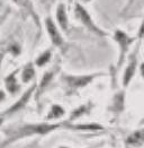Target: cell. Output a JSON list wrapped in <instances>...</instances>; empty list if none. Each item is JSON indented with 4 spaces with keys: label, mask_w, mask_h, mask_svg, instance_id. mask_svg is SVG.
I'll return each mask as SVG.
<instances>
[{
    "label": "cell",
    "mask_w": 144,
    "mask_h": 148,
    "mask_svg": "<svg viewBox=\"0 0 144 148\" xmlns=\"http://www.w3.org/2000/svg\"><path fill=\"white\" fill-rule=\"evenodd\" d=\"M135 63H136V60H132L131 63H130V66H128V68L126 69L125 76H124V85H127L128 84V82L131 80L132 76L135 73Z\"/></svg>",
    "instance_id": "7"
},
{
    "label": "cell",
    "mask_w": 144,
    "mask_h": 148,
    "mask_svg": "<svg viewBox=\"0 0 144 148\" xmlns=\"http://www.w3.org/2000/svg\"><path fill=\"white\" fill-rule=\"evenodd\" d=\"M3 99H5V94H3V93L0 90V102H1V101H2Z\"/></svg>",
    "instance_id": "15"
},
{
    "label": "cell",
    "mask_w": 144,
    "mask_h": 148,
    "mask_svg": "<svg viewBox=\"0 0 144 148\" xmlns=\"http://www.w3.org/2000/svg\"><path fill=\"white\" fill-rule=\"evenodd\" d=\"M69 84L73 87H79L88 84V82L91 80V77H69L68 78Z\"/></svg>",
    "instance_id": "5"
},
{
    "label": "cell",
    "mask_w": 144,
    "mask_h": 148,
    "mask_svg": "<svg viewBox=\"0 0 144 148\" xmlns=\"http://www.w3.org/2000/svg\"><path fill=\"white\" fill-rule=\"evenodd\" d=\"M75 14H77V16H78V18L84 23L88 28H90L91 31H94V32H96L98 34H103L100 31H98V28H97L96 26L94 25V23L91 22V18H90V16L88 15V12L84 10V7H81L79 3H77L75 5Z\"/></svg>",
    "instance_id": "1"
},
{
    "label": "cell",
    "mask_w": 144,
    "mask_h": 148,
    "mask_svg": "<svg viewBox=\"0 0 144 148\" xmlns=\"http://www.w3.org/2000/svg\"><path fill=\"white\" fill-rule=\"evenodd\" d=\"M7 88L12 92V93H15L19 87L16 83V79H15V74H12L8 78H7Z\"/></svg>",
    "instance_id": "9"
},
{
    "label": "cell",
    "mask_w": 144,
    "mask_h": 148,
    "mask_svg": "<svg viewBox=\"0 0 144 148\" xmlns=\"http://www.w3.org/2000/svg\"><path fill=\"white\" fill-rule=\"evenodd\" d=\"M64 113V110L63 109H61L60 106H58V105H55L53 109H52V112H51V114L48 115V118H58V116H61L62 114Z\"/></svg>",
    "instance_id": "12"
},
{
    "label": "cell",
    "mask_w": 144,
    "mask_h": 148,
    "mask_svg": "<svg viewBox=\"0 0 144 148\" xmlns=\"http://www.w3.org/2000/svg\"><path fill=\"white\" fill-rule=\"evenodd\" d=\"M56 18H58V22L60 24L61 28L63 31H67V26H68V17H67V12L64 9V6L60 5L59 8H58V12H56Z\"/></svg>",
    "instance_id": "4"
},
{
    "label": "cell",
    "mask_w": 144,
    "mask_h": 148,
    "mask_svg": "<svg viewBox=\"0 0 144 148\" xmlns=\"http://www.w3.org/2000/svg\"><path fill=\"white\" fill-rule=\"evenodd\" d=\"M46 27H48V34H50V36L52 38V42H53L55 45H61V44H62L61 35L59 34V32H58L55 25L52 22L51 18H48V19H46Z\"/></svg>",
    "instance_id": "2"
},
{
    "label": "cell",
    "mask_w": 144,
    "mask_h": 148,
    "mask_svg": "<svg viewBox=\"0 0 144 148\" xmlns=\"http://www.w3.org/2000/svg\"><path fill=\"white\" fill-rule=\"evenodd\" d=\"M81 1H84V2H87V1H89V0H81Z\"/></svg>",
    "instance_id": "17"
},
{
    "label": "cell",
    "mask_w": 144,
    "mask_h": 148,
    "mask_svg": "<svg viewBox=\"0 0 144 148\" xmlns=\"http://www.w3.org/2000/svg\"><path fill=\"white\" fill-rule=\"evenodd\" d=\"M51 78H52V73H48V74L45 75V77L43 78V80H42V85H41V87H44L45 85H48V83L50 82Z\"/></svg>",
    "instance_id": "13"
},
{
    "label": "cell",
    "mask_w": 144,
    "mask_h": 148,
    "mask_svg": "<svg viewBox=\"0 0 144 148\" xmlns=\"http://www.w3.org/2000/svg\"><path fill=\"white\" fill-rule=\"evenodd\" d=\"M142 74H143V77H144V63L142 64Z\"/></svg>",
    "instance_id": "16"
},
{
    "label": "cell",
    "mask_w": 144,
    "mask_h": 148,
    "mask_svg": "<svg viewBox=\"0 0 144 148\" xmlns=\"http://www.w3.org/2000/svg\"><path fill=\"white\" fill-rule=\"evenodd\" d=\"M34 77V69L31 64H28V67L26 68L23 73V82H29L32 78Z\"/></svg>",
    "instance_id": "10"
},
{
    "label": "cell",
    "mask_w": 144,
    "mask_h": 148,
    "mask_svg": "<svg viewBox=\"0 0 144 148\" xmlns=\"http://www.w3.org/2000/svg\"><path fill=\"white\" fill-rule=\"evenodd\" d=\"M127 143L132 144V145H135V146H140L144 143V130H141V131H137L135 132L134 135L130 137L127 139Z\"/></svg>",
    "instance_id": "6"
},
{
    "label": "cell",
    "mask_w": 144,
    "mask_h": 148,
    "mask_svg": "<svg viewBox=\"0 0 144 148\" xmlns=\"http://www.w3.org/2000/svg\"><path fill=\"white\" fill-rule=\"evenodd\" d=\"M139 36H140V37H143L144 36V23L142 24L141 28H140V32H139Z\"/></svg>",
    "instance_id": "14"
},
{
    "label": "cell",
    "mask_w": 144,
    "mask_h": 148,
    "mask_svg": "<svg viewBox=\"0 0 144 148\" xmlns=\"http://www.w3.org/2000/svg\"><path fill=\"white\" fill-rule=\"evenodd\" d=\"M115 38H116V41H118V42H120V47H122V57H123V54H124L125 50L127 49L128 44L132 42L133 40L132 38H130V37H127L126 36V34H124V33H123V32H120V31H117V32H116Z\"/></svg>",
    "instance_id": "3"
},
{
    "label": "cell",
    "mask_w": 144,
    "mask_h": 148,
    "mask_svg": "<svg viewBox=\"0 0 144 148\" xmlns=\"http://www.w3.org/2000/svg\"><path fill=\"white\" fill-rule=\"evenodd\" d=\"M33 89H34V87H32V88H31V89H29V90H28V92H27V93L25 94L24 96L22 97V99H20V101H19V102L17 103V104H15V105L12 106V110H10V112L17 111L18 109H20V108H22V106L24 105L25 103L27 102V99H28V97L31 96V93H32V90H33Z\"/></svg>",
    "instance_id": "8"
},
{
    "label": "cell",
    "mask_w": 144,
    "mask_h": 148,
    "mask_svg": "<svg viewBox=\"0 0 144 148\" xmlns=\"http://www.w3.org/2000/svg\"><path fill=\"white\" fill-rule=\"evenodd\" d=\"M50 57H51V53H50V51H46L45 53H43L38 59H37V61H36V63L39 66V67H42L45 62H48V60H50Z\"/></svg>",
    "instance_id": "11"
}]
</instances>
